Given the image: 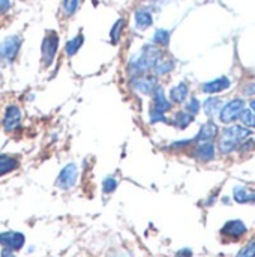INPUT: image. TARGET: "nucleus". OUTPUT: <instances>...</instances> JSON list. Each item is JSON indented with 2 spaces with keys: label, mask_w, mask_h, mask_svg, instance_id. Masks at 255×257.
Returning <instances> with one entry per match:
<instances>
[{
  "label": "nucleus",
  "mask_w": 255,
  "mask_h": 257,
  "mask_svg": "<svg viewBox=\"0 0 255 257\" xmlns=\"http://www.w3.org/2000/svg\"><path fill=\"white\" fill-rule=\"evenodd\" d=\"M11 0H0V15H6L11 11Z\"/></svg>",
  "instance_id": "nucleus-33"
},
{
  "label": "nucleus",
  "mask_w": 255,
  "mask_h": 257,
  "mask_svg": "<svg viewBox=\"0 0 255 257\" xmlns=\"http://www.w3.org/2000/svg\"><path fill=\"white\" fill-rule=\"evenodd\" d=\"M219 136V126L216 125V122L213 119H209L207 122H204L197 136L194 137L195 143H200V142H213L216 137Z\"/></svg>",
  "instance_id": "nucleus-15"
},
{
  "label": "nucleus",
  "mask_w": 255,
  "mask_h": 257,
  "mask_svg": "<svg viewBox=\"0 0 255 257\" xmlns=\"http://www.w3.org/2000/svg\"><path fill=\"white\" fill-rule=\"evenodd\" d=\"M78 8H80V0H62V14L66 18L74 17Z\"/></svg>",
  "instance_id": "nucleus-27"
},
{
  "label": "nucleus",
  "mask_w": 255,
  "mask_h": 257,
  "mask_svg": "<svg viewBox=\"0 0 255 257\" xmlns=\"http://www.w3.org/2000/svg\"><path fill=\"white\" fill-rule=\"evenodd\" d=\"M183 110L186 111V113H189V114H192L194 117L200 113V110H201V102H200V99L198 98H195V96H189L186 101H185V107H183Z\"/></svg>",
  "instance_id": "nucleus-28"
},
{
  "label": "nucleus",
  "mask_w": 255,
  "mask_h": 257,
  "mask_svg": "<svg viewBox=\"0 0 255 257\" xmlns=\"http://www.w3.org/2000/svg\"><path fill=\"white\" fill-rule=\"evenodd\" d=\"M83 44H84V35H83L81 32H80L78 35H75L74 38L68 39L66 44H65V48H63L66 57H74V56L81 50Z\"/></svg>",
  "instance_id": "nucleus-19"
},
{
  "label": "nucleus",
  "mask_w": 255,
  "mask_h": 257,
  "mask_svg": "<svg viewBox=\"0 0 255 257\" xmlns=\"http://www.w3.org/2000/svg\"><path fill=\"white\" fill-rule=\"evenodd\" d=\"M21 167V158L15 154L0 152V178H5Z\"/></svg>",
  "instance_id": "nucleus-13"
},
{
  "label": "nucleus",
  "mask_w": 255,
  "mask_h": 257,
  "mask_svg": "<svg viewBox=\"0 0 255 257\" xmlns=\"http://www.w3.org/2000/svg\"><path fill=\"white\" fill-rule=\"evenodd\" d=\"M147 116H149V123H150V125H156V123H170V119H168L167 114L159 113V111L153 110L152 107H149Z\"/></svg>",
  "instance_id": "nucleus-29"
},
{
  "label": "nucleus",
  "mask_w": 255,
  "mask_h": 257,
  "mask_svg": "<svg viewBox=\"0 0 255 257\" xmlns=\"http://www.w3.org/2000/svg\"><path fill=\"white\" fill-rule=\"evenodd\" d=\"M189 157L200 163H210L216 157V145L213 142L195 143L189 151Z\"/></svg>",
  "instance_id": "nucleus-11"
},
{
  "label": "nucleus",
  "mask_w": 255,
  "mask_h": 257,
  "mask_svg": "<svg viewBox=\"0 0 255 257\" xmlns=\"http://www.w3.org/2000/svg\"><path fill=\"white\" fill-rule=\"evenodd\" d=\"M60 36L56 30H47L41 44V63L44 68H50L59 53Z\"/></svg>",
  "instance_id": "nucleus-4"
},
{
  "label": "nucleus",
  "mask_w": 255,
  "mask_h": 257,
  "mask_svg": "<svg viewBox=\"0 0 255 257\" xmlns=\"http://www.w3.org/2000/svg\"><path fill=\"white\" fill-rule=\"evenodd\" d=\"M78 178H80L78 166L75 163H68L60 169V172L54 181V185L60 191H71L77 187Z\"/></svg>",
  "instance_id": "nucleus-6"
},
{
  "label": "nucleus",
  "mask_w": 255,
  "mask_h": 257,
  "mask_svg": "<svg viewBox=\"0 0 255 257\" xmlns=\"http://www.w3.org/2000/svg\"><path fill=\"white\" fill-rule=\"evenodd\" d=\"M194 119H195V117H194L192 114L186 113L185 110H179V111H176V113L171 116L170 123H171L176 130L183 131V130H186V128L194 122Z\"/></svg>",
  "instance_id": "nucleus-18"
},
{
  "label": "nucleus",
  "mask_w": 255,
  "mask_h": 257,
  "mask_svg": "<svg viewBox=\"0 0 255 257\" xmlns=\"http://www.w3.org/2000/svg\"><path fill=\"white\" fill-rule=\"evenodd\" d=\"M152 2H156V0H152Z\"/></svg>",
  "instance_id": "nucleus-38"
},
{
  "label": "nucleus",
  "mask_w": 255,
  "mask_h": 257,
  "mask_svg": "<svg viewBox=\"0 0 255 257\" xmlns=\"http://www.w3.org/2000/svg\"><path fill=\"white\" fill-rule=\"evenodd\" d=\"M174 257H192V250L191 248H182L174 254Z\"/></svg>",
  "instance_id": "nucleus-34"
},
{
  "label": "nucleus",
  "mask_w": 255,
  "mask_h": 257,
  "mask_svg": "<svg viewBox=\"0 0 255 257\" xmlns=\"http://www.w3.org/2000/svg\"><path fill=\"white\" fill-rule=\"evenodd\" d=\"M170 39H171V32L170 30H167V29H156L153 32V36H152V44L159 47V48H165V47H168Z\"/></svg>",
  "instance_id": "nucleus-24"
},
{
  "label": "nucleus",
  "mask_w": 255,
  "mask_h": 257,
  "mask_svg": "<svg viewBox=\"0 0 255 257\" xmlns=\"http://www.w3.org/2000/svg\"><path fill=\"white\" fill-rule=\"evenodd\" d=\"M233 199L240 203V205H246V203H255V193L245 188V187H234L233 190Z\"/></svg>",
  "instance_id": "nucleus-22"
},
{
  "label": "nucleus",
  "mask_w": 255,
  "mask_h": 257,
  "mask_svg": "<svg viewBox=\"0 0 255 257\" xmlns=\"http://www.w3.org/2000/svg\"><path fill=\"white\" fill-rule=\"evenodd\" d=\"M246 232H248V227L245 226L243 221H240V220H230V221H227L222 226L219 235H221L224 242H237V241H240L246 235Z\"/></svg>",
  "instance_id": "nucleus-9"
},
{
  "label": "nucleus",
  "mask_w": 255,
  "mask_h": 257,
  "mask_svg": "<svg viewBox=\"0 0 255 257\" xmlns=\"http://www.w3.org/2000/svg\"><path fill=\"white\" fill-rule=\"evenodd\" d=\"M0 257H17V253H14V251H11V250H5V248H2V251H0Z\"/></svg>",
  "instance_id": "nucleus-35"
},
{
  "label": "nucleus",
  "mask_w": 255,
  "mask_h": 257,
  "mask_svg": "<svg viewBox=\"0 0 255 257\" xmlns=\"http://www.w3.org/2000/svg\"><path fill=\"white\" fill-rule=\"evenodd\" d=\"M242 92H243V95H246V96H254L255 95V81H249V83H246V84L243 86Z\"/></svg>",
  "instance_id": "nucleus-32"
},
{
  "label": "nucleus",
  "mask_w": 255,
  "mask_h": 257,
  "mask_svg": "<svg viewBox=\"0 0 255 257\" xmlns=\"http://www.w3.org/2000/svg\"><path fill=\"white\" fill-rule=\"evenodd\" d=\"M23 45V36L21 35H8L2 42H0V66H8L12 65Z\"/></svg>",
  "instance_id": "nucleus-3"
},
{
  "label": "nucleus",
  "mask_w": 255,
  "mask_h": 257,
  "mask_svg": "<svg viewBox=\"0 0 255 257\" xmlns=\"http://www.w3.org/2000/svg\"><path fill=\"white\" fill-rule=\"evenodd\" d=\"M246 110V102L242 99V98H236V99H231L228 102H225L219 113H218V117L222 123L225 125H231L234 123L236 120H239L243 114V111Z\"/></svg>",
  "instance_id": "nucleus-7"
},
{
  "label": "nucleus",
  "mask_w": 255,
  "mask_h": 257,
  "mask_svg": "<svg viewBox=\"0 0 255 257\" xmlns=\"http://www.w3.org/2000/svg\"><path fill=\"white\" fill-rule=\"evenodd\" d=\"M101 188H102V193H104L105 196H110V194L116 193V190L119 188V179H117L114 175H107V176L102 179Z\"/></svg>",
  "instance_id": "nucleus-26"
},
{
  "label": "nucleus",
  "mask_w": 255,
  "mask_h": 257,
  "mask_svg": "<svg viewBox=\"0 0 255 257\" xmlns=\"http://www.w3.org/2000/svg\"><path fill=\"white\" fill-rule=\"evenodd\" d=\"M168 99L171 101V104H185V101L189 98V83L188 81H180L177 84H174L170 92H168Z\"/></svg>",
  "instance_id": "nucleus-17"
},
{
  "label": "nucleus",
  "mask_w": 255,
  "mask_h": 257,
  "mask_svg": "<svg viewBox=\"0 0 255 257\" xmlns=\"http://www.w3.org/2000/svg\"><path fill=\"white\" fill-rule=\"evenodd\" d=\"M150 96H152L150 107L153 110H156L159 113H164V114H167V113H170L173 110V104L168 99V96H167V93H165V90H164V87L161 84L153 90V93Z\"/></svg>",
  "instance_id": "nucleus-12"
},
{
  "label": "nucleus",
  "mask_w": 255,
  "mask_h": 257,
  "mask_svg": "<svg viewBox=\"0 0 255 257\" xmlns=\"http://www.w3.org/2000/svg\"><path fill=\"white\" fill-rule=\"evenodd\" d=\"M240 120H242V123H243V126H246V128H255V113H252L251 110H245L243 111V114H242V117H240Z\"/></svg>",
  "instance_id": "nucleus-30"
},
{
  "label": "nucleus",
  "mask_w": 255,
  "mask_h": 257,
  "mask_svg": "<svg viewBox=\"0 0 255 257\" xmlns=\"http://www.w3.org/2000/svg\"><path fill=\"white\" fill-rule=\"evenodd\" d=\"M222 105H224V102H222L221 98H218V96H209V98L204 99V102L201 104V108L204 110L206 116H207L209 119H212L215 114L219 113V110H221Z\"/></svg>",
  "instance_id": "nucleus-20"
},
{
  "label": "nucleus",
  "mask_w": 255,
  "mask_h": 257,
  "mask_svg": "<svg viewBox=\"0 0 255 257\" xmlns=\"http://www.w3.org/2000/svg\"><path fill=\"white\" fill-rule=\"evenodd\" d=\"M194 145H195V140H194V139H183V140L171 142V143H168L167 146H164L162 149H164V151H168V152H180V151L191 149Z\"/></svg>",
  "instance_id": "nucleus-25"
},
{
  "label": "nucleus",
  "mask_w": 255,
  "mask_h": 257,
  "mask_svg": "<svg viewBox=\"0 0 255 257\" xmlns=\"http://www.w3.org/2000/svg\"><path fill=\"white\" fill-rule=\"evenodd\" d=\"M27 253H29V254H32V253H35V247H33V245H30V247L27 248Z\"/></svg>",
  "instance_id": "nucleus-37"
},
{
  "label": "nucleus",
  "mask_w": 255,
  "mask_h": 257,
  "mask_svg": "<svg viewBox=\"0 0 255 257\" xmlns=\"http://www.w3.org/2000/svg\"><path fill=\"white\" fill-rule=\"evenodd\" d=\"M23 126V111L18 104H8L2 114V128L6 134H15Z\"/></svg>",
  "instance_id": "nucleus-5"
},
{
  "label": "nucleus",
  "mask_w": 255,
  "mask_h": 257,
  "mask_svg": "<svg viewBox=\"0 0 255 257\" xmlns=\"http://www.w3.org/2000/svg\"><path fill=\"white\" fill-rule=\"evenodd\" d=\"M0 247L5 250H11L14 253H18L26 247V235L18 230L0 232Z\"/></svg>",
  "instance_id": "nucleus-10"
},
{
  "label": "nucleus",
  "mask_w": 255,
  "mask_h": 257,
  "mask_svg": "<svg viewBox=\"0 0 255 257\" xmlns=\"http://www.w3.org/2000/svg\"><path fill=\"white\" fill-rule=\"evenodd\" d=\"M231 87V81L228 77L222 75V77H218L215 80H210L207 83H204L201 86V90L207 95H215V93H221L224 90H228Z\"/></svg>",
  "instance_id": "nucleus-16"
},
{
  "label": "nucleus",
  "mask_w": 255,
  "mask_h": 257,
  "mask_svg": "<svg viewBox=\"0 0 255 257\" xmlns=\"http://www.w3.org/2000/svg\"><path fill=\"white\" fill-rule=\"evenodd\" d=\"M129 86L134 92L150 96L153 90L159 86V78L153 74H144L129 78Z\"/></svg>",
  "instance_id": "nucleus-8"
},
{
  "label": "nucleus",
  "mask_w": 255,
  "mask_h": 257,
  "mask_svg": "<svg viewBox=\"0 0 255 257\" xmlns=\"http://www.w3.org/2000/svg\"><path fill=\"white\" fill-rule=\"evenodd\" d=\"M125 26H126V18H125V17L117 18V20L114 21V24L111 26V29H110V42H111L113 45H117V44L122 41Z\"/></svg>",
  "instance_id": "nucleus-21"
},
{
  "label": "nucleus",
  "mask_w": 255,
  "mask_h": 257,
  "mask_svg": "<svg viewBox=\"0 0 255 257\" xmlns=\"http://www.w3.org/2000/svg\"><path fill=\"white\" fill-rule=\"evenodd\" d=\"M251 134H252V131L243 125H231V126L224 128L218 136L219 140H218L216 146H218L219 154L228 155V154L234 152L243 140L251 137Z\"/></svg>",
  "instance_id": "nucleus-2"
},
{
  "label": "nucleus",
  "mask_w": 255,
  "mask_h": 257,
  "mask_svg": "<svg viewBox=\"0 0 255 257\" xmlns=\"http://www.w3.org/2000/svg\"><path fill=\"white\" fill-rule=\"evenodd\" d=\"M249 107H251V111H252V113H255V99L249 102Z\"/></svg>",
  "instance_id": "nucleus-36"
},
{
  "label": "nucleus",
  "mask_w": 255,
  "mask_h": 257,
  "mask_svg": "<svg viewBox=\"0 0 255 257\" xmlns=\"http://www.w3.org/2000/svg\"><path fill=\"white\" fill-rule=\"evenodd\" d=\"M174 66H176V63H174V60L171 59V57H162L158 63H156V66L153 68V75H156L158 78L159 77H164V75H168L173 69H174Z\"/></svg>",
  "instance_id": "nucleus-23"
},
{
  "label": "nucleus",
  "mask_w": 255,
  "mask_h": 257,
  "mask_svg": "<svg viewBox=\"0 0 255 257\" xmlns=\"http://www.w3.org/2000/svg\"><path fill=\"white\" fill-rule=\"evenodd\" d=\"M236 257H255V238L251 239L239 253Z\"/></svg>",
  "instance_id": "nucleus-31"
},
{
  "label": "nucleus",
  "mask_w": 255,
  "mask_h": 257,
  "mask_svg": "<svg viewBox=\"0 0 255 257\" xmlns=\"http://www.w3.org/2000/svg\"><path fill=\"white\" fill-rule=\"evenodd\" d=\"M164 57L162 48L153 45V44H146L143 45L137 53H134L126 65V72L131 77H138L144 74H150L156 63Z\"/></svg>",
  "instance_id": "nucleus-1"
},
{
  "label": "nucleus",
  "mask_w": 255,
  "mask_h": 257,
  "mask_svg": "<svg viewBox=\"0 0 255 257\" xmlns=\"http://www.w3.org/2000/svg\"><path fill=\"white\" fill-rule=\"evenodd\" d=\"M134 26L138 32H144L153 26V14L149 8L141 6L134 12Z\"/></svg>",
  "instance_id": "nucleus-14"
}]
</instances>
